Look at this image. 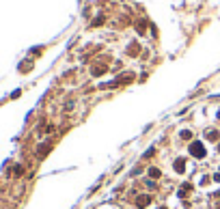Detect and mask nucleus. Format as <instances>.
<instances>
[{"instance_id": "obj_1", "label": "nucleus", "mask_w": 220, "mask_h": 209, "mask_svg": "<svg viewBox=\"0 0 220 209\" xmlns=\"http://www.w3.org/2000/svg\"><path fill=\"white\" fill-rule=\"evenodd\" d=\"M190 153L194 155V158H205V147H203V142H199V140H194L192 145H190Z\"/></svg>"}, {"instance_id": "obj_6", "label": "nucleus", "mask_w": 220, "mask_h": 209, "mask_svg": "<svg viewBox=\"0 0 220 209\" xmlns=\"http://www.w3.org/2000/svg\"><path fill=\"white\" fill-rule=\"evenodd\" d=\"M218 131H216V129H209V131H207V134H205V138H207V140H212V142H216V140H218Z\"/></svg>"}, {"instance_id": "obj_2", "label": "nucleus", "mask_w": 220, "mask_h": 209, "mask_svg": "<svg viewBox=\"0 0 220 209\" xmlns=\"http://www.w3.org/2000/svg\"><path fill=\"white\" fill-rule=\"evenodd\" d=\"M151 201H153V198H151L149 194H138V196H136V207L145 209L147 205H151Z\"/></svg>"}, {"instance_id": "obj_9", "label": "nucleus", "mask_w": 220, "mask_h": 209, "mask_svg": "<svg viewBox=\"0 0 220 209\" xmlns=\"http://www.w3.org/2000/svg\"><path fill=\"white\" fill-rule=\"evenodd\" d=\"M218 153H220V145H218Z\"/></svg>"}, {"instance_id": "obj_7", "label": "nucleus", "mask_w": 220, "mask_h": 209, "mask_svg": "<svg viewBox=\"0 0 220 209\" xmlns=\"http://www.w3.org/2000/svg\"><path fill=\"white\" fill-rule=\"evenodd\" d=\"M138 50H140V45H138V43H130L128 54H130V56H136V54H138Z\"/></svg>"}, {"instance_id": "obj_4", "label": "nucleus", "mask_w": 220, "mask_h": 209, "mask_svg": "<svg viewBox=\"0 0 220 209\" xmlns=\"http://www.w3.org/2000/svg\"><path fill=\"white\" fill-rule=\"evenodd\" d=\"M50 149H52V145H50V142H45V145H41V147L37 149V155H39V158H45Z\"/></svg>"}, {"instance_id": "obj_3", "label": "nucleus", "mask_w": 220, "mask_h": 209, "mask_svg": "<svg viewBox=\"0 0 220 209\" xmlns=\"http://www.w3.org/2000/svg\"><path fill=\"white\" fill-rule=\"evenodd\" d=\"M173 168H175V172H179V175L186 172V160H183V158H177L175 164H173Z\"/></svg>"}, {"instance_id": "obj_5", "label": "nucleus", "mask_w": 220, "mask_h": 209, "mask_svg": "<svg viewBox=\"0 0 220 209\" xmlns=\"http://www.w3.org/2000/svg\"><path fill=\"white\" fill-rule=\"evenodd\" d=\"M149 177H151V179H160V177H162L160 168H155V166H149Z\"/></svg>"}, {"instance_id": "obj_8", "label": "nucleus", "mask_w": 220, "mask_h": 209, "mask_svg": "<svg viewBox=\"0 0 220 209\" xmlns=\"http://www.w3.org/2000/svg\"><path fill=\"white\" fill-rule=\"evenodd\" d=\"M181 138H183V140H190V138H192V131H190V129H183V131H181Z\"/></svg>"}]
</instances>
